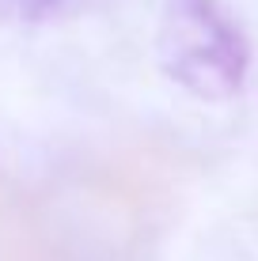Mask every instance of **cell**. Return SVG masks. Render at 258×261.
<instances>
[{
    "instance_id": "2",
    "label": "cell",
    "mask_w": 258,
    "mask_h": 261,
    "mask_svg": "<svg viewBox=\"0 0 258 261\" xmlns=\"http://www.w3.org/2000/svg\"><path fill=\"white\" fill-rule=\"evenodd\" d=\"M106 0H15V12L27 23H65L87 12H99Z\"/></svg>"
},
{
    "instance_id": "1",
    "label": "cell",
    "mask_w": 258,
    "mask_h": 261,
    "mask_svg": "<svg viewBox=\"0 0 258 261\" xmlns=\"http://www.w3.org/2000/svg\"><path fill=\"white\" fill-rule=\"evenodd\" d=\"M156 61L186 95L224 102L243 91L251 46L220 0H167L156 31Z\"/></svg>"
}]
</instances>
